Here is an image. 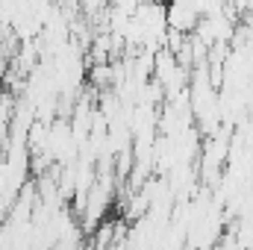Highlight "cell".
Returning a JSON list of instances; mask_svg holds the SVG:
<instances>
[{"label": "cell", "instance_id": "obj_1", "mask_svg": "<svg viewBox=\"0 0 253 250\" xmlns=\"http://www.w3.org/2000/svg\"><path fill=\"white\" fill-rule=\"evenodd\" d=\"M165 21H168V30L191 36L200 21V12L194 0H165Z\"/></svg>", "mask_w": 253, "mask_h": 250}, {"label": "cell", "instance_id": "obj_2", "mask_svg": "<svg viewBox=\"0 0 253 250\" xmlns=\"http://www.w3.org/2000/svg\"><path fill=\"white\" fill-rule=\"evenodd\" d=\"M209 250H242V245L236 242V236H221Z\"/></svg>", "mask_w": 253, "mask_h": 250}]
</instances>
